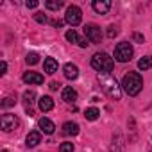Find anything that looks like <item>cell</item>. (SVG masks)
Segmentation results:
<instances>
[{"instance_id": "9a60e30c", "label": "cell", "mask_w": 152, "mask_h": 152, "mask_svg": "<svg viewBox=\"0 0 152 152\" xmlns=\"http://www.w3.org/2000/svg\"><path fill=\"white\" fill-rule=\"evenodd\" d=\"M43 68H45V72L47 73H56L57 72V61L54 59V57H47L45 61H43Z\"/></svg>"}, {"instance_id": "484cf974", "label": "cell", "mask_w": 152, "mask_h": 152, "mask_svg": "<svg viewBox=\"0 0 152 152\" xmlns=\"http://www.w3.org/2000/svg\"><path fill=\"white\" fill-rule=\"evenodd\" d=\"M115 36H118V29H116L115 25L107 27V38H115Z\"/></svg>"}, {"instance_id": "ba28073f", "label": "cell", "mask_w": 152, "mask_h": 152, "mask_svg": "<svg viewBox=\"0 0 152 152\" xmlns=\"http://www.w3.org/2000/svg\"><path fill=\"white\" fill-rule=\"evenodd\" d=\"M23 83L27 84H41L43 83V75L38 72H25L23 73Z\"/></svg>"}, {"instance_id": "f546056e", "label": "cell", "mask_w": 152, "mask_h": 152, "mask_svg": "<svg viewBox=\"0 0 152 152\" xmlns=\"http://www.w3.org/2000/svg\"><path fill=\"white\" fill-rule=\"evenodd\" d=\"M6 70H7V63H6V61H2V72H0V73L4 75V73H6Z\"/></svg>"}, {"instance_id": "44dd1931", "label": "cell", "mask_w": 152, "mask_h": 152, "mask_svg": "<svg viewBox=\"0 0 152 152\" xmlns=\"http://www.w3.org/2000/svg\"><path fill=\"white\" fill-rule=\"evenodd\" d=\"M45 6H47V9H50V11H57V9L63 7V2H61V0H47Z\"/></svg>"}, {"instance_id": "3957f363", "label": "cell", "mask_w": 152, "mask_h": 152, "mask_svg": "<svg viewBox=\"0 0 152 152\" xmlns=\"http://www.w3.org/2000/svg\"><path fill=\"white\" fill-rule=\"evenodd\" d=\"M91 66L100 73H109L113 70V59L106 52H100V54H95L91 57Z\"/></svg>"}, {"instance_id": "d6986e66", "label": "cell", "mask_w": 152, "mask_h": 152, "mask_svg": "<svg viewBox=\"0 0 152 152\" xmlns=\"http://www.w3.org/2000/svg\"><path fill=\"white\" fill-rule=\"evenodd\" d=\"M84 116H86V120H91V122H95V120L100 116V111H99L97 107H90V109H86Z\"/></svg>"}, {"instance_id": "7402d4cb", "label": "cell", "mask_w": 152, "mask_h": 152, "mask_svg": "<svg viewBox=\"0 0 152 152\" xmlns=\"http://www.w3.org/2000/svg\"><path fill=\"white\" fill-rule=\"evenodd\" d=\"M27 64H36L38 61H39V56L38 54H34V52H31V54H27Z\"/></svg>"}, {"instance_id": "ac0fdd59", "label": "cell", "mask_w": 152, "mask_h": 152, "mask_svg": "<svg viewBox=\"0 0 152 152\" xmlns=\"http://www.w3.org/2000/svg\"><path fill=\"white\" fill-rule=\"evenodd\" d=\"M138 68H140V70H148V68H152V57H150V56L141 57V59L138 61Z\"/></svg>"}, {"instance_id": "ffe728a7", "label": "cell", "mask_w": 152, "mask_h": 152, "mask_svg": "<svg viewBox=\"0 0 152 152\" xmlns=\"http://www.w3.org/2000/svg\"><path fill=\"white\" fill-rule=\"evenodd\" d=\"M66 39H68L70 43H77V45H81V41H83V38H79V34L75 32L73 29L66 32Z\"/></svg>"}, {"instance_id": "4316f807", "label": "cell", "mask_w": 152, "mask_h": 152, "mask_svg": "<svg viewBox=\"0 0 152 152\" xmlns=\"http://www.w3.org/2000/svg\"><path fill=\"white\" fill-rule=\"evenodd\" d=\"M29 9H36L38 6H39V2H38V0H31V2H29V0H27V4H25Z\"/></svg>"}, {"instance_id": "e0dca14e", "label": "cell", "mask_w": 152, "mask_h": 152, "mask_svg": "<svg viewBox=\"0 0 152 152\" xmlns=\"http://www.w3.org/2000/svg\"><path fill=\"white\" fill-rule=\"evenodd\" d=\"M34 99H36V93H34L32 90H29V91H25V93H23V100H25L27 109L34 104ZM29 115H32V111H31V109H29Z\"/></svg>"}, {"instance_id": "603a6c76", "label": "cell", "mask_w": 152, "mask_h": 152, "mask_svg": "<svg viewBox=\"0 0 152 152\" xmlns=\"http://www.w3.org/2000/svg\"><path fill=\"white\" fill-rule=\"evenodd\" d=\"M59 152H73V143H70V141H64V143H61V147H59Z\"/></svg>"}, {"instance_id": "83f0119b", "label": "cell", "mask_w": 152, "mask_h": 152, "mask_svg": "<svg viewBox=\"0 0 152 152\" xmlns=\"http://www.w3.org/2000/svg\"><path fill=\"white\" fill-rule=\"evenodd\" d=\"M134 41H138V43H143V36H141L140 32H134Z\"/></svg>"}, {"instance_id": "6da1fadb", "label": "cell", "mask_w": 152, "mask_h": 152, "mask_svg": "<svg viewBox=\"0 0 152 152\" xmlns=\"http://www.w3.org/2000/svg\"><path fill=\"white\" fill-rule=\"evenodd\" d=\"M99 83H100V88L104 90V93L107 97H111L113 100H120L122 88L111 73H99Z\"/></svg>"}, {"instance_id": "2e32d148", "label": "cell", "mask_w": 152, "mask_h": 152, "mask_svg": "<svg viewBox=\"0 0 152 152\" xmlns=\"http://www.w3.org/2000/svg\"><path fill=\"white\" fill-rule=\"evenodd\" d=\"M63 100H66V102L77 100V91H75L72 86H66V88L63 90Z\"/></svg>"}, {"instance_id": "7a4b0ae2", "label": "cell", "mask_w": 152, "mask_h": 152, "mask_svg": "<svg viewBox=\"0 0 152 152\" xmlns=\"http://www.w3.org/2000/svg\"><path fill=\"white\" fill-rule=\"evenodd\" d=\"M122 88H124V91H125L127 95H131V97L138 95V93L141 91V88H143V79H141V75L136 73V72L125 73L124 79H122Z\"/></svg>"}, {"instance_id": "4dcf8cb0", "label": "cell", "mask_w": 152, "mask_h": 152, "mask_svg": "<svg viewBox=\"0 0 152 152\" xmlns=\"http://www.w3.org/2000/svg\"><path fill=\"white\" fill-rule=\"evenodd\" d=\"M52 25H54V27H61V25H63V22H61V20H54V22H52Z\"/></svg>"}, {"instance_id": "cb8c5ba5", "label": "cell", "mask_w": 152, "mask_h": 152, "mask_svg": "<svg viewBox=\"0 0 152 152\" xmlns=\"http://www.w3.org/2000/svg\"><path fill=\"white\" fill-rule=\"evenodd\" d=\"M34 20L38 22V23H47L48 20H47V15H43V13H36L34 15Z\"/></svg>"}, {"instance_id": "9c48e42d", "label": "cell", "mask_w": 152, "mask_h": 152, "mask_svg": "<svg viewBox=\"0 0 152 152\" xmlns=\"http://www.w3.org/2000/svg\"><path fill=\"white\" fill-rule=\"evenodd\" d=\"M91 6H93L95 13H99V15H106L111 9V2H109V0H95Z\"/></svg>"}, {"instance_id": "8fae6325", "label": "cell", "mask_w": 152, "mask_h": 152, "mask_svg": "<svg viewBox=\"0 0 152 152\" xmlns=\"http://www.w3.org/2000/svg\"><path fill=\"white\" fill-rule=\"evenodd\" d=\"M63 134L64 136H75V134H79V125L75 124V122L63 124Z\"/></svg>"}, {"instance_id": "52a82bcc", "label": "cell", "mask_w": 152, "mask_h": 152, "mask_svg": "<svg viewBox=\"0 0 152 152\" xmlns=\"http://www.w3.org/2000/svg\"><path fill=\"white\" fill-rule=\"evenodd\" d=\"M0 125H2V129H4L6 132H11V131L18 129L20 120H18V116H16V115L6 113V115H2V118H0Z\"/></svg>"}, {"instance_id": "1f68e13d", "label": "cell", "mask_w": 152, "mask_h": 152, "mask_svg": "<svg viewBox=\"0 0 152 152\" xmlns=\"http://www.w3.org/2000/svg\"><path fill=\"white\" fill-rule=\"evenodd\" d=\"M2 152H7V150H2Z\"/></svg>"}, {"instance_id": "277c9868", "label": "cell", "mask_w": 152, "mask_h": 152, "mask_svg": "<svg viewBox=\"0 0 152 152\" xmlns=\"http://www.w3.org/2000/svg\"><path fill=\"white\" fill-rule=\"evenodd\" d=\"M132 54H134V48H132V45L127 43V41L118 43L116 48H115V59H116L118 63H127V61H131V59H132Z\"/></svg>"}, {"instance_id": "f1b7e54d", "label": "cell", "mask_w": 152, "mask_h": 152, "mask_svg": "<svg viewBox=\"0 0 152 152\" xmlns=\"http://www.w3.org/2000/svg\"><path fill=\"white\" fill-rule=\"evenodd\" d=\"M59 86H61L59 83H50V90H52V91H57V90H59Z\"/></svg>"}, {"instance_id": "8992f818", "label": "cell", "mask_w": 152, "mask_h": 152, "mask_svg": "<svg viewBox=\"0 0 152 152\" xmlns=\"http://www.w3.org/2000/svg\"><path fill=\"white\" fill-rule=\"evenodd\" d=\"M64 20H66V23H70L72 27L79 25V23H81V20H83V11H81L77 6H70V7L66 9Z\"/></svg>"}, {"instance_id": "5b68a950", "label": "cell", "mask_w": 152, "mask_h": 152, "mask_svg": "<svg viewBox=\"0 0 152 152\" xmlns=\"http://www.w3.org/2000/svg\"><path fill=\"white\" fill-rule=\"evenodd\" d=\"M84 34H86V39H88L90 43H93V45H97V43L102 41V31H100V27L95 25V23L86 25V27H84Z\"/></svg>"}, {"instance_id": "d4e9b609", "label": "cell", "mask_w": 152, "mask_h": 152, "mask_svg": "<svg viewBox=\"0 0 152 152\" xmlns=\"http://www.w3.org/2000/svg\"><path fill=\"white\" fill-rule=\"evenodd\" d=\"M15 104H16V99L7 97V99H4V102H2V107H11V106H15Z\"/></svg>"}, {"instance_id": "4fadbf2b", "label": "cell", "mask_w": 152, "mask_h": 152, "mask_svg": "<svg viewBox=\"0 0 152 152\" xmlns=\"http://www.w3.org/2000/svg\"><path fill=\"white\" fill-rule=\"evenodd\" d=\"M25 143H27V147H36L38 143H41V134H39V131L29 132L27 138H25Z\"/></svg>"}, {"instance_id": "7c38bea8", "label": "cell", "mask_w": 152, "mask_h": 152, "mask_svg": "<svg viewBox=\"0 0 152 152\" xmlns=\"http://www.w3.org/2000/svg\"><path fill=\"white\" fill-rule=\"evenodd\" d=\"M38 125H39V129H41L45 134H52V132H54V129H56L54 122H52V120H48V118H41V120L38 122Z\"/></svg>"}, {"instance_id": "30bf717a", "label": "cell", "mask_w": 152, "mask_h": 152, "mask_svg": "<svg viewBox=\"0 0 152 152\" xmlns=\"http://www.w3.org/2000/svg\"><path fill=\"white\" fill-rule=\"evenodd\" d=\"M64 77L70 79V81H75L79 77V68L75 64H72V63H66L64 64Z\"/></svg>"}, {"instance_id": "5bb4252c", "label": "cell", "mask_w": 152, "mask_h": 152, "mask_svg": "<svg viewBox=\"0 0 152 152\" xmlns=\"http://www.w3.org/2000/svg\"><path fill=\"white\" fill-rule=\"evenodd\" d=\"M39 109H41L43 113L52 111V109H54V100H52V97H48V95L41 97V99H39Z\"/></svg>"}]
</instances>
